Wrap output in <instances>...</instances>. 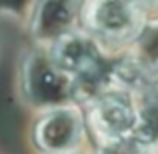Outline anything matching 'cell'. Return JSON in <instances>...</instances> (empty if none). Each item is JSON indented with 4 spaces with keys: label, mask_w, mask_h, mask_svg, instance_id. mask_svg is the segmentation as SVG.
<instances>
[{
    "label": "cell",
    "mask_w": 158,
    "mask_h": 154,
    "mask_svg": "<svg viewBox=\"0 0 158 154\" xmlns=\"http://www.w3.org/2000/svg\"><path fill=\"white\" fill-rule=\"evenodd\" d=\"M140 0H86L82 20L98 46L132 44L144 26Z\"/></svg>",
    "instance_id": "cell-1"
},
{
    "label": "cell",
    "mask_w": 158,
    "mask_h": 154,
    "mask_svg": "<svg viewBox=\"0 0 158 154\" xmlns=\"http://www.w3.org/2000/svg\"><path fill=\"white\" fill-rule=\"evenodd\" d=\"M88 124L100 142L128 138L138 124L136 102L126 90H104L88 102Z\"/></svg>",
    "instance_id": "cell-2"
},
{
    "label": "cell",
    "mask_w": 158,
    "mask_h": 154,
    "mask_svg": "<svg viewBox=\"0 0 158 154\" xmlns=\"http://www.w3.org/2000/svg\"><path fill=\"white\" fill-rule=\"evenodd\" d=\"M24 94L36 106H64L74 96V80L52 64L48 52L36 50L28 54L22 68Z\"/></svg>",
    "instance_id": "cell-3"
},
{
    "label": "cell",
    "mask_w": 158,
    "mask_h": 154,
    "mask_svg": "<svg viewBox=\"0 0 158 154\" xmlns=\"http://www.w3.org/2000/svg\"><path fill=\"white\" fill-rule=\"evenodd\" d=\"M84 134V120L78 108L56 106L44 112L34 128L36 146L46 154H72Z\"/></svg>",
    "instance_id": "cell-4"
},
{
    "label": "cell",
    "mask_w": 158,
    "mask_h": 154,
    "mask_svg": "<svg viewBox=\"0 0 158 154\" xmlns=\"http://www.w3.org/2000/svg\"><path fill=\"white\" fill-rule=\"evenodd\" d=\"M80 0H38L32 14V36L42 44H52L74 30Z\"/></svg>",
    "instance_id": "cell-5"
},
{
    "label": "cell",
    "mask_w": 158,
    "mask_h": 154,
    "mask_svg": "<svg viewBox=\"0 0 158 154\" xmlns=\"http://www.w3.org/2000/svg\"><path fill=\"white\" fill-rule=\"evenodd\" d=\"M132 60L148 72H158V20L142 26L140 34L132 42Z\"/></svg>",
    "instance_id": "cell-6"
},
{
    "label": "cell",
    "mask_w": 158,
    "mask_h": 154,
    "mask_svg": "<svg viewBox=\"0 0 158 154\" xmlns=\"http://www.w3.org/2000/svg\"><path fill=\"white\" fill-rule=\"evenodd\" d=\"M96 154H148V152L134 136H128V138L100 142Z\"/></svg>",
    "instance_id": "cell-7"
},
{
    "label": "cell",
    "mask_w": 158,
    "mask_h": 154,
    "mask_svg": "<svg viewBox=\"0 0 158 154\" xmlns=\"http://www.w3.org/2000/svg\"><path fill=\"white\" fill-rule=\"evenodd\" d=\"M24 0H0V8H6V10H14L22 4Z\"/></svg>",
    "instance_id": "cell-8"
},
{
    "label": "cell",
    "mask_w": 158,
    "mask_h": 154,
    "mask_svg": "<svg viewBox=\"0 0 158 154\" xmlns=\"http://www.w3.org/2000/svg\"><path fill=\"white\" fill-rule=\"evenodd\" d=\"M144 2H158V0H144Z\"/></svg>",
    "instance_id": "cell-9"
}]
</instances>
